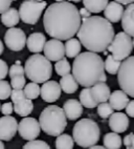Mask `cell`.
<instances>
[{
    "label": "cell",
    "instance_id": "obj_1",
    "mask_svg": "<svg viewBox=\"0 0 134 149\" xmlns=\"http://www.w3.org/2000/svg\"><path fill=\"white\" fill-rule=\"evenodd\" d=\"M78 8L68 1H56L46 8L43 25L46 34L56 40H69L78 34L81 26Z\"/></svg>",
    "mask_w": 134,
    "mask_h": 149
},
{
    "label": "cell",
    "instance_id": "obj_2",
    "mask_svg": "<svg viewBox=\"0 0 134 149\" xmlns=\"http://www.w3.org/2000/svg\"><path fill=\"white\" fill-rule=\"evenodd\" d=\"M78 40L88 52H106L114 38L112 23L101 16H90L81 23L78 31Z\"/></svg>",
    "mask_w": 134,
    "mask_h": 149
},
{
    "label": "cell",
    "instance_id": "obj_3",
    "mask_svg": "<svg viewBox=\"0 0 134 149\" xmlns=\"http://www.w3.org/2000/svg\"><path fill=\"white\" fill-rule=\"evenodd\" d=\"M71 72L78 84L85 88L107 81L104 60L99 55L91 52L81 53L73 61Z\"/></svg>",
    "mask_w": 134,
    "mask_h": 149
},
{
    "label": "cell",
    "instance_id": "obj_4",
    "mask_svg": "<svg viewBox=\"0 0 134 149\" xmlns=\"http://www.w3.org/2000/svg\"><path fill=\"white\" fill-rule=\"evenodd\" d=\"M40 128L50 136H61L67 126V118L63 108L58 105H49L43 109L39 117Z\"/></svg>",
    "mask_w": 134,
    "mask_h": 149
},
{
    "label": "cell",
    "instance_id": "obj_5",
    "mask_svg": "<svg viewBox=\"0 0 134 149\" xmlns=\"http://www.w3.org/2000/svg\"><path fill=\"white\" fill-rule=\"evenodd\" d=\"M101 129L95 121L91 119H82L73 126V139L82 148L95 146L99 141Z\"/></svg>",
    "mask_w": 134,
    "mask_h": 149
},
{
    "label": "cell",
    "instance_id": "obj_6",
    "mask_svg": "<svg viewBox=\"0 0 134 149\" xmlns=\"http://www.w3.org/2000/svg\"><path fill=\"white\" fill-rule=\"evenodd\" d=\"M24 74L34 83H45L52 74V65L45 57L34 54L25 61Z\"/></svg>",
    "mask_w": 134,
    "mask_h": 149
},
{
    "label": "cell",
    "instance_id": "obj_7",
    "mask_svg": "<svg viewBox=\"0 0 134 149\" xmlns=\"http://www.w3.org/2000/svg\"><path fill=\"white\" fill-rule=\"evenodd\" d=\"M117 81L122 91L127 96L134 98V56H130L122 62L117 72Z\"/></svg>",
    "mask_w": 134,
    "mask_h": 149
},
{
    "label": "cell",
    "instance_id": "obj_8",
    "mask_svg": "<svg viewBox=\"0 0 134 149\" xmlns=\"http://www.w3.org/2000/svg\"><path fill=\"white\" fill-rule=\"evenodd\" d=\"M46 1L25 0L19 6V16L26 24H36L46 8Z\"/></svg>",
    "mask_w": 134,
    "mask_h": 149
},
{
    "label": "cell",
    "instance_id": "obj_9",
    "mask_svg": "<svg viewBox=\"0 0 134 149\" xmlns=\"http://www.w3.org/2000/svg\"><path fill=\"white\" fill-rule=\"evenodd\" d=\"M132 49H133V44L131 37L124 32L117 33L108 47V51L112 54L111 56L117 61L126 60L127 58H129L130 54L132 53Z\"/></svg>",
    "mask_w": 134,
    "mask_h": 149
},
{
    "label": "cell",
    "instance_id": "obj_10",
    "mask_svg": "<svg viewBox=\"0 0 134 149\" xmlns=\"http://www.w3.org/2000/svg\"><path fill=\"white\" fill-rule=\"evenodd\" d=\"M18 132L20 136L26 141H35L41 132L39 121L35 118H23L18 124Z\"/></svg>",
    "mask_w": 134,
    "mask_h": 149
},
{
    "label": "cell",
    "instance_id": "obj_11",
    "mask_svg": "<svg viewBox=\"0 0 134 149\" xmlns=\"http://www.w3.org/2000/svg\"><path fill=\"white\" fill-rule=\"evenodd\" d=\"M26 40L25 33L19 27L8 29L4 35V43L13 52L22 51L26 45Z\"/></svg>",
    "mask_w": 134,
    "mask_h": 149
},
{
    "label": "cell",
    "instance_id": "obj_12",
    "mask_svg": "<svg viewBox=\"0 0 134 149\" xmlns=\"http://www.w3.org/2000/svg\"><path fill=\"white\" fill-rule=\"evenodd\" d=\"M18 131V122L12 116L0 118V141H11Z\"/></svg>",
    "mask_w": 134,
    "mask_h": 149
},
{
    "label": "cell",
    "instance_id": "obj_13",
    "mask_svg": "<svg viewBox=\"0 0 134 149\" xmlns=\"http://www.w3.org/2000/svg\"><path fill=\"white\" fill-rule=\"evenodd\" d=\"M44 57L48 61L58 62L64 58L65 56V47L62 41L51 39L49 41H46L44 45Z\"/></svg>",
    "mask_w": 134,
    "mask_h": 149
},
{
    "label": "cell",
    "instance_id": "obj_14",
    "mask_svg": "<svg viewBox=\"0 0 134 149\" xmlns=\"http://www.w3.org/2000/svg\"><path fill=\"white\" fill-rule=\"evenodd\" d=\"M61 91L62 89L59 83L56 81H47L43 83V85L40 87V96L43 101L47 103H54L60 99Z\"/></svg>",
    "mask_w": 134,
    "mask_h": 149
},
{
    "label": "cell",
    "instance_id": "obj_15",
    "mask_svg": "<svg viewBox=\"0 0 134 149\" xmlns=\"http://www.w3.org/2000/svg\"><path fill=\"white\" fill-rule=\"evenodd\" d=\"M109 127L114 133H123L129 127V118L124 112H113L109 118Z\"/></svg>",
    "mask_w": 134,
    "mask_h": 149
},
{
    "label": "cell",
    "instance_id": "obj_16",
    "mask_svg": "<svg viewBox=\"0 0 134 149\" xmlns=\"http://www.w3.org/2000/svg\"><path fill=\"white\" fill-rule=\"evenodd\" d=\"M63 111L67 119L71 121L78 120L83 113V106L77 99H69L63 105Z\"/></svg>",
    "mask_w": 134,
    "mask_h": 149
},
{
    "label": "cell",
    "instance_id": "obj_17",
    "mask_svg": "<svg viewBox=\"0 0 134 149\" xmlns=\"http://www.w3.org/2000/svg\"><path fill=\"white\" fill-rule=\"evenodd\" d=\"M105 19L110 23H117L122 20L124 14V8L116 1L109 2L104 11Z\"/></svg>",
    "mask_w": 134,
    "mask_h": 149
},
{
    "label": "cell",
    "instance_id": "obj_18",
    "mask_svg": "<svg viewBox=\"0 0 134 149\" xmlns=\"http://www.w3.org/2000/svg\"><path fill=\"white\" fill-rule=\"evenodd\" d=\"M46 43V37L45 35L42 33H32L30 35V37L26 40V46L28 51L34 54H39L43 52L44 45Z\"/></svg>",
    "mask_w": 134,
    "mask_h": 149
},
{
    "label": "cell",
    "instance_id": "obj_19",
    "mask_svg": "<svg viewBox=\"0 0 134 149\" xmlns=\"http://www.w3.org/2000/svg\"><path fill=\"white\" fill-rule=\"evenodd\" d=\"M122 27L124 29V33L130 37H134V3L129 4L126 10H124Z\"/></svg>",
    "mask_w": 134,
    "mask_h": 149
},
{
    "label": "cell",
    "instance_id": "obj_20",
    "mask_svg": "<svg viewBox=\"0 0 134 149\" xmlns=\"http://www.w3.org/2000/svg\"><path fill=\"white\" fill-rule=\"evenodd\" d=\"M90 88H91L92 96L97 104L105 103L107 102V100H109L111 91H110V87L106 83H97Z\"/></svg>",
    "mask_w": 134,
    "mask_h": 149
},
{
    "label": "cell",
    "instance_id": "obj_21",
    "mask_svg": "<svg viewBox=\"0 0 134 149\" xmlns=\"http://www.w3.org/2000/svg\"><path fill=\"white\" fill-rule=\"evenodd\" d=\"M129 103V97L123 91H114L109 98V104L113 108V110H122L126 108Z\"/></svg>",
    "mask_w": 134,
    "mask_h": 149
},
{
    "label": "cell",
    "instance_id": "obj_22",
    "mask_svg": "<svg viewBox=\"0 0 134 149\" xmlns=\"http://www.w3.org/2000/svg\"><path fill=\"white\" fill-rule=\"evenodd\" d=\"M19 20H20L19 12L15 8H10L8 11L1 14V22L4 26L10 27V29L17 25L19 23Z\"/></svg>",
    "mask_w": 134,
    "mask_h": 149
},
{
    "label": "cell",
    "instance_id": "obj_23",
    "mask_svg": "<svg viewBox=\"0 0 134 149\" xmlns=\"http://www.w3.org/2000/svg\"><path fill=\"white\" fill-rule=\"evenodd\" d=\"M13 107L14 111L16 112L17 115L20 116V117L26 118L34 110V103L32 102V100H28V99L25 98L21 101L14 103Z\"/></svg>",
    "mask_w": 134,
    "mask_h": 149
},
{
    "label": "cell",
    "instance_id": "obj_24",
    "mask_svg": "<svg viewBox=\"0 0 134 149\" xmlns=\"http://www.w3.org/2000/svg\"><path fill=\"white\" fill-rule=\"evenodd\" d=\"M59 84L62 91L66 93H75L79 88L78 82L75 81V79L73 78V76L71 74L62 77L60 79Z\"/></svg>",
    "mask_w": 134,
    "mask_h": 149
},
{
    "label": "cell",
    "instance_id": "obj_25",
    "mask_svg": "<svg viewBox=\"0 0 134 149\" xmlns=\"http://www.w3.org/2000/svg\"><path fill=\"white\" fill-rule=\"evenodd\" d=\"M64 47L65 55L68 58H77L81 54V49H82L80 41L75 38H71L69 40H67L64 44Z\"/></svg>",
    "mask_w": 134,
    "mask_h": 149
},
{
    "label": "cell",
    "instance_id": "obj_26",
    "mask_svg": "<svg viewBox=\"0 0 134 149\" xmlns=\"http://www.w3.org/2000/svg\"><path fill=\"white\" fill-rule=\"evenodd\" d=\"M103 143H104V147L106 149H121L123 141L117 133L108 132L105 134Z\"/></svg>",
    "mask_w": 134,
    "mask_h": 149
},
{
    "label": "cell",
    "instance_id": "obj_27",
    "mask_svg": "<svg viewBox=\"0 0 134 149\" xmlns=\"http://www.w3.org/2000/svg\"><path fill=\"white\" fill-rule=\"evenodd\" d=\"M109 3V1L107 0H84L83 4L85 6V8L89 13H101V12H104L107 4Z\"/></svg>",
    "mask_w": 134,
    "mask_h": 149
},
{
    "label": "cell",
    "instance_id": "obj_28",
    "mask_svg": "<svg viewBox=\"0 0 134 149\" xmlns=\"http://www.w3.org/2000/svg\"><path fill=\"white\" fill-rule=\"evenodd\" d=\"M80 103L86 108H95L99 104L95 102L91 93V88H83L80 93Z\"/></svg>",
    "mask_w": 134,
    "mask_h": 149
},
{
    "label": "cell",
    "instance_id": "obj_29",
    "mask_svg": "<svg viewBox=\"0 0 134 149\" xmlns=\"http://www.w3.org/2000/svg\"><path fill=\"white\" fill-rule=\"evenodd\" d=\"M73 145H75L73 139L67 133H62L61 136H57L55 141L56 149H73Z\"/></svg>",
    "mask_w": 134,
    "mask_h": 149
},
{
    "label": "cell",
    "instance_id": "obj_30",
    "mask_svg": "<svg viewBox=\"0 0 134 149\" xmlns=\"http://www.w3.org/2000/svg\"><path fill=\"white\" fill-rule=\"evenodd\" d=\"M23 91H24L26 99L35 100V99H37L38 97L40 96V86L37 83L30 82L25 85V87L23 88Z\"/></svg>",
    "mask_w": 134,
    "mask_h": 149
},
{
    "label": "cell",
    "instance_id": "obj_31",
    "mask_svg": "<svg viewBox=\"0 0 134 149\" xmlns=\"http://www.w3.org/2000/svg\"><path fill=\"white\" fill-rule=\"evenodd\" d=\"M105 63V70L107 72H109L110 74H116L119 70V67H121V61H117L113 58L112 56H108Z\"/></svg>",
    "mask_w": 134,
    "mask_h": 149
},
{
    "label": "cell",
    "instance_id": "obj_32",
    "mask_svg": "<svg viewBox=\"0 0 134 149\" xmlns=\"http://www.w3.org/2000/svg\"><path fill=\"white\" fill-rule=\"evenodd\" d=\"M55 69L56 72L61 77H64L66 74H69L71 72V66H70L69 62L67 61V59L63 58L62 60L58 61L55 64Z\"/></svg>",
    "mask_w": 134,
    "mask_h": 149
},
{
    "label": "cell",
    "instance_id": "obj_33",
    "mask_svg": "<svg viewBox=\"0 0 134 149\" xmlns=\"http://www.w3.org/2000/svg\"><path fill=\"white\" fill-rule=\"evenodd\" d=\"M113 113V108L109 103L105 102L97 105V115L102 119H108Z\"/></svg>",
    "mask_w": 134,
    "mask_h": 149
},
{
    "label": "cell",
    "instance_id": "obj_34",
    "mask_svg": "<svg viewBox=\"0 0 134 149\" xmlns=\"http://www.w3.org/2000/svg\"><path fill=\"white\" fill-rule=\"evenodd\" d=\"M22 149H50V146L45 141L35 140V141L27 142Z\"/></svg>",
    "mask_w": 134,
    "mask_h": 149
},
{
    "label": "cell",
    "instance_id": "obj_35",
    "mask_svg": "<svg viewBox=\"0 0 134 149\" xmlns=\"http://www.w3.org/2000/svg\"><path fill=\"white\" fill-rule=\"evenodd\" d=\"M12 87L11 84L6 80L0 81V100H6L11 97Z\"/></svg>",
    "mask_w": 134,
    "mask_h": 149
},
{
    "label": "cell",
    "instance_id": "obj_36",
    "mask_svg": "<svg viewBox=\"0 0 134 149\" xmlns=\"http://www.w3.org/2000/svg\"><path fill=\"white\" fill-rule=\"evenodd\" d=\"M26 85V80L24 76H17V77L11 78V87L13 89H23Z\"/></svg>",
    "mask_w": 134,
    "mask_h": 149
},
{
    "label": "cell",
    "instance_id": "obj_37",
    "mask_svg": "<svg viewBox=\"0 0 134 149\" xmlns=\"http://www.w3.org/2000/svg\"><path fill=\"white\" fill-rule=\"evenodd\" d=\"M8 74L11 78L17 77V76H24V67H22L21 65L14 64L8 68Z\"/></svg>",
    "mask_w": 134,
    "mask_h": 149
},
{
    "label": "cell",
    "instance_id": "obj_38",
    "mask_svg": "<svg viewBox=\"0 0 134 149\" xmlns=\"http://www.w3.org/2000/svg\"><path fill=\"white\" fill-rule=\"evenodd\" d=\"M25 98H26V97H25L23 89H20V91H18V89H13V91H12L11 99H12V101H13V104L18 101H21V100H23V99H25Z\"/></svg>",
    "mask_w": 134,
    "mask_h": 149
},
{
    "label": "cell",
    "instance_id": "obj_39",
    "mask_svg": "<svg viewBox=\"0 0 134 149\" xmlns=\"http://www.w3.org/2000/svg\"><path fill=\"white\" fill-rule=\"evenodd\" d=\"M8 74V66L4 60L0 59V81L3 80Z\"/></svg>",
    "mask_w": 134,
    "mask_h": 149
},
{
    "label": "cell",
    "instance_id": "obj_40",
    "mask_svg": "<svg viewBox=\"0 0 134 149\" xmlns=\"http://www.w3.org/2000/svg\"><path fill=\"white\" fill-rule=\"evenodd\" d=\"M14 111L13 103H4L1 106V112L3 113V116H11Z\"/></svg>",
    "mask_w": 134,
    "mask_h": 149
},
{
    "label": "cell",
    "instance_id": "obj_41",
    "mask_svg": "<svg viewBox=\"0 0 134 149\" xmlns=\"http://www.w3.org/2000/svg\"><path fill=\"white\" fill-rule=\"evenodd\" d=\"M124 146H126L127 148L129 147H134V133L130 132L129 134H127L123 140Z\"/></svg>",
    "mask_w": 134,
    "mask_h": 149
},
{
    "label": "cell",
    "instance_id": "obj_42",
    "mask_svg": "<svg viewBox=\"0 0 134 149\" xmlns=\"http://www.w3.org/2000/svg\"><path fill=\"white\" fill-rule=\"evenodd\" d=\"M11 0H0V14H3L11 8Z\"/></svg>",
    "mask_w": 134,
    "mask_h": 149
},
{
    "label": "cell",
    "instance_id": "obj_43",
    "mask_svg": "<svg viewBox=\"0 0 134 149\" xmlns=\"http://www.w3.org/2000/svg\"><path fill=\"white\" fill-rule=\"evenodd\" d=\"M126 112L129 117L134 118V100L128 103V105L126 106Z\"/></svg>",
    "mask_w": 134,
    "mask_h": 149
},
{
    "label": "cell",
    "instance_id": "obj_44",
    "mask_svg": "<svg viewBox=\"0 0 134 149\" xmlns=\"http://www.w3.org/2000/svg\"><path fill=\"white\" fill-rule=\"evenodd\" d=\"M79 12H80V17H81V20H82V21H84V20H86V19H88L89 17H90V13H89L85 8H80V11Z\"/></svg>",
    "mask_w": 134,
    "mask_h": 149
},
{
    "label": "cell",
    "instance_id": "obj_45",
    "mask_svg": "<svg viewBox=\"0 0 134 149\" xmlns=\"http://www.w3.org/2000/svg\"><path fill=\"white\" fill-rule=\"evenodd\" d=\"M116 2L119 3L121 6H123V4H125V6H129V3H130V4H131V3H134V0H130V1H129V0H117Z\"/></svg>",
    "mask_w": 134,
    "mask_h": 149
},
{
    "label": "cell",
    "instance_id": "obj_46",
    "mask_svg": "<svg viewBox=\"0 0 134 149\" xmlns=\"http://www.w3.org/2000/svg\"><path fill=\"white\" fill-rule=\"evenodd\" d=\"M88 149H106L104 146H99V145H95V146H92V147H90V148H88Z\"/></svg>",
    "mask_w": 134,
    "mask_h": 149
},
{
    "label": "cell",
    "instance_id": "obj_47",
    "mask_svg": "<svg viewBox=\"0 0 134 149\" xmlns=\"http://www.w3.org/2000/svg\"><path fill=\"white\" fill-rule=\"evenodd\" d=\"M3 49H4V46H3V43H2V41L0 40V55H2V53H3Z\"/></svg>",
    "mask_w": 134,
    "mask_h": 149
},
{
    "label": "cell",
    "instance_id": "obj_48",
    "mask_svg": "<svg viewBox=\"0 0 134 149\" xmlns=\"http://www.w3.org/2000/svg\"><path fill=\"white\" fill-rule=\"evenodd\" d=\"M0 149H6V147H4V144H3L2 141H0Z\"/></svg>",
    "mask_w": 134,
    "mask_h": 149
},
{
    "label": "cell",
    "instance_id": "obj_49",
    "mask_svg": "<svg viewBox=\"0 0 134 149\" xmlns=\"http://www.w3.org/2000/svg\"><path fill=\"white\" fill-rule=\"evenodd\" d=\"M16 65H21V64H20V61H19V60H17V61H16Z\"/></svg>",
    "mask_w": 134,
    "mask_h": 149
},
{
    "label": "cell",
    "instance_id": "obj_50",
    "mask_svg": "<svg viewBox=\"0 0 134 149\" xmlns=\"http://www.w3.org/2000/svg\"><path fill=\"white\" fill-rule=\"evenodd\" d=\"M127 149H134V147H129V148H127Z\"/></svg>",
    "mask_w": 134,
    "mask_h": 149
},
{
    "label": "cell",
    "instance_id": "obj_51",
    "mask_svg": "<svg viewBox=\"0 0 134 149\" xmlns=\"http://www.w3.org/2000/svg\"><path fill=\"white\" fill-rule=\"evenodd\" d=\"M132 44H133V47H134V40L132 41Z\"/></svg>",
    "mask_w": 134,
    "mask_h": 149
},
{
    "label": "cell",
    "instance_id": "obj_52",
    "mask_svg": "<svg viewBox=\"0 0 134 149\" xmlns=\"http://www.w3.org/2000/svg\"><path fill=\"white\" fill-rule=\"evenodd\" d=\"M0 110H1V105H0Z\"/></svg>",
    "mask_w": 134,
    "mask_h": 149
}]
</instances>
